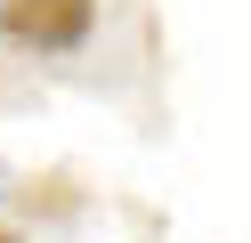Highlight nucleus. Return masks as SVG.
I'll return each mask as SVG.
<instances>
[{
    "instance_id": "nucleus-1",
    "label": "nucleus",
    "mask_w": 251,
    "mask_h": 243,
    "mask_svg": "<svg viewBox=\"0 0 251 243\" xmlns=\"http://www.w3.org/2000/svg\"><path fill=\"white\" fill-rule=\"evenodd\" d=\"M89 25H98V0H8L0 8V32L25 49H81Z\"/></svg>"
},
{
    "instance_id": "nucleus-2",
    "label": "nucleus",
    "mask_w": 251,
    "mask_h": 243,
    "mask_svg": "<svg viewBox=\"0 0 251 243\" xmlns=\"http://www.w3.org/2000/svg\"><path fill=\"white\" fill-rule=\"evenodd\" d=\"M0 243H25V235H8V227H0Z\"/></svg>"
}]
</instances>
